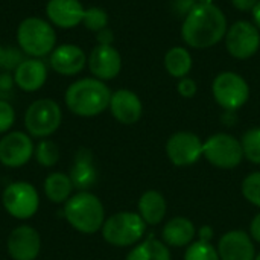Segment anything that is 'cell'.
Segmentation results:
<instances>
[{
    "instance_id": "cell-20",
    "label": "cell",
    "mask_w": 260,
    "mask_h": 260,
    "mask_svg": "<svg viewBox=\"0 0 260 260\" xmlns=\"http://www.w3.org/2000/svg\"><path fill=\"white\" fill-rule=\"evenodd\" d=\"M15 85L27 93L40 90L47 81V66L37 58L23 59L14 70Z\"/></svg>"
},
{
    "instance_id": "cell-10",
    "label": "cell",
    "mask_w": 260,
    "mask_h": 260,
    "mask_svg": "<svg viewBox=\"0 0 260 260\" xmlns=\"http://www.w3.org/2000/svg\"><path fill=\"white\" fill-rule=\"evenodd\" d=\"M225 47L236 59H248L260 47L259 27L247 20L233 23L225 34Z\"/></svg>"
},
{
    "instance_id": "cell-35",
    "label": "cell",
    "mask_w": 260,
    "mask_h": 260,
    "mask_svg": "<svg viewBox=\"0 0 260 260\" xmlns=\"http://www.w3.org/2000/svg\"><path fill=\"white\" fill-rule=\"evenodd\" d=\"M257 3H259V0H232V5L242 12L253 11Z\"/></svg>"
},
{
    "instance_id": "cell-34",
    "label": "cell",
    "mask_w": 260,
    "mask_h": 260,
    "mask_svg": "<svg viewBox=\"0 0 260 260\" xmlns=\"http://www.w3.org/2000/svg\"><path fill=\"white\" fill-rule=\"evenodd\" d=\"M96 40H98V44L101 46H113V41H114V32L108 27L96 32Z\"/></svg>"
},
{
    "instance_id": "cell-21",
    "label": "cell",
    "mask_w": 260,
    "mask_h": 260,
    "mask_svg": "<svg viewBox=\"0 0 260 260\" xmlns=\"http://www.w3.org/2000/svg\"><path fill=\"white\" fill-rule=\"evenodd\" d=\"M197 236V229L195 224L184 218V216H177L168 221L161 230V241L168 247L174 248H183L189 247Z\"/></svg>"
},
{
    "instance_id": "cell-22",
    "label": "cell",
    "mask_w": 260,
    "mask_h": 260,
    "mask_svg": "<svg viewBox=\"0 0 260 260\" xmlns=\"http://www.w3.org/2000/svg\"><path fill=\"white\" fill-rule=\"evenodd\" d=\"M137 210L146 225H158L165 219L168 212L166 198L158 190H146L139 198Z\"/></svg>"
},
{
    "instance_id": "cell-24",
    "label": "cell",
    "mask_w": 260,
    "mask_h": 260,
    "mask_svg": "<svg viewBox=\"0 0 260 260\" xmlns=\"http://www.w3.org/2000/svg\"><path fill=\"white\" fill-rule=\"evenodd\" d=\"M171 250L169 247L155 238H148L140 241L137 245L131 248L126 254L125 260H171Z\"/></svg>"
},
{
    "instance_id": "cell-19",
    "label": "cell",
    "mask_w": 260,
    "mask_h": 260,
    "mask_svg": "<svg viewBox=\"0 0 260 260\" xmlns=\"http://www.w3.org/2000/svg\"><path fill=\"white\" fill-rule=\"evenodd\" d=\"M69 177L72 184L79 192H85L91 189L98 181V171L94 166V158L90 149L79 148L75 154L73 165L70 166Z\"/></svg>"
},
{
    "instance_id": "cell-16",
    "label": "cell",
    "mask_w": 260,
    "mask_h": 260,
    "mask_svg": "<svg viewBox=\"0 0 260 260\" xmlns=\"http://www.w3.org/2000/svg\"><path fill=\"white\" fill-rule=\"evenodd\" d=\"M110 111L113 117L123 125H134L143 114V105L137 93L128 88H120L111 93Z\"/></svg>"
},
{
    "instance_id": "cell-15",
    "label": "cell",
    "mask_w": 260,
    "mask_h": 260,
    "mask_svg": "<svg viewBox=\"0 0 260 260\" xmlns=\"http://www.w3.org/2000/svg\"><path fill=\"white\" fill-rule=\"evenodd\" d=\"M221 260H254L256 248L251 236L244 230H232L221 236L218 242Z\"/></svg>"
},
{
    "instance_id": "cell-38",
    "label": "cell",
    "mask_w": 260,
    "mask_h": 260,
    "mask_svg": "<svg viewBox=\"0 0 260 260\" xmlns=\"http://www.w3.org/2000/svg\"><path fill=\"white\" fill-rule=\"evenodd\" d=\"M14 84V78H11L8 73L0 75V90H11Z\"/></svg>"
},
{
    "instance_id": "cell-3",
    "label": "cell",
    "mask_w": 260,
    "mask_h": 260,
    "mask_svg": "<svg viewBox=\"0 0 260 260\" xmlns=\"http://www.w3.org/2000/svg\"><path fill=\"white\" fill-rule=\"evenodd\" d=\"M64 218L79 233L94 235L102 230L105 209L102 201L91 192H78L64 203Z\"/></svg>"
},
{
    "instance_id": "cell-28",
    "label": "cell",
    "mask_w": 260,
    "mask_h": 260,
    "mask_svg": "<svg viewBox=\"0 0 260 260\" xmlns=\"http://www.w3.org/2000/svg\"><path fill=\"white\" fill-rule=\"evenodd\" d=\"M184 260H221L218 254V248L212 245V242H203L197 241L192 242L186 253Z\"/></svg>"
},
{
    "instance_id": "cell-8",
    "label": "cell",
    "mask_w": 260,
    "mask_h": 260,
    "mask_svg": "<svg viewBox=\"0 0 260 260\" xmlns=\"http://www.w3.org/2000/svg\"><path fill=\"white\" fill-rule=\"evenodd\" d=\"M212 93L224 111H238L250 99V85L241 75L222 72L213 79Z\"/></svg>"
},
{
    "instance_id": "cell-41",
    "label": "cell",
    "mask_w": 260,
    "mask_h": 260,
    "mask_svg": "<svg viewBox=\"0 0 260 260\" xmlns=\"http://www.w3.org/2000/svg\"><path fill=\"white\" fill-rule=\"evenodd\" d=\"M197 3H201V5H212V3H215V0H197Z\"/></svg>"
},
{
    "instance_id": "cell-11",
    "label": "cell",
    "mask_w": 260,
    "mask_h": 260,
    "mask_svg": "<svg viewBox=\"0 0 260 260\" xmlns=\"http://www.w3.org/2000/svg\"><path fill=\"white\" fill-rule=\"evenodd\" d=\"M203 143L195 133L178 131L168 139L166 155L174 166H192L203 157Z\"/></svg>"
},
{
    "instance_id": "cell-36",
    "label": "cell",
    "mask_w": 260,
    "mask_h": 260,
    "mask_svg": "<svg viewBox=\"0 0 260 260\" xmlns=\"http://www.w3.org/2000/svg\"><path fill=\"white\" fill-rule=\"evenodd\" d=\"M250 236L253 241L260 244V212L253 218V221L250 224Z\"/></svg>"
},
{
    "instance_id": "cell-4",
    "label": "cell",
    "mask_w": 260,
    "mask_h": 260,
    "mask_svg": "<svg viewBox=\"0 0 260 260\" xmlns=\"http://www.w3.org/2000/svg\"><path fill=\"white\" fill-rule=\"evenodd\" d=\"M17 43L26 55L41 58L52 53L56 47V34L46 20L27 17L17 27Z\"/></svg>"
},
{
    "instance_id": "cell-13",
    "label": "cell",
    "mask_w": 260,
    "mask_h": 260,
    "mask_svg": "<svg viewBox=\"0 0 260 260\" xmlns=\"http://www.w3.org/2000/svg\"><path fill=\"white\" fill-rule=\"evenodd\" d=\"M6 248L12 260H37L41 251L40 233L30 225H18L9 233Z\"/></svg>"
},
{
    "instance_id": "cell-7",
    "label": "cell",
    "mask_w": 260,
    "mask_h": 260,
    "mask_svg": "<svg viewBox=\"0 0 260 260\" xmlns=\"http://www.w3.org/2000/svg\"><path fill=\"white\" fill-rule=\"evenodd\" d=\"M203 157L219 169H235L245 158L241 140L227 133L210 136L203 143Z\"/></svg>"
},
{
    "instance_id": "cell-27",
    "label": "cell",
    "mask_w": 260,
    "mask_h": 260,
    "mask_svg": "<svg viewBox=\"0 0 260 260\" xmlns=\"http://www.w3.org/2000/svg\"><path fill=\"white\" fill-rule=\"evenodd\" d=\"M244 157L253 165H260V126L244 133L241 139Z\"/></svg>"
},
{
    "instance_id": "cell-29",
    "label": "cell",
    "mask_w": 260,
    "mask_h": 260,
    "mask_svg": "<svg viewBox=\"0 0 260 260\" xmlns=\"http://www.w3.org/2000/svg\"><path fill=\"white\" fill-rule=\"evenodd\" d=\"M82 23L88 30L99 32V30L108 27V14L104 8L91 6V8L85 9Z\"/></svg>"
},
{
    "instance_id": "cell-17",
    "label": "cell",
    "mask_w": 260,
    "mask_h": 260,
    "mask_svg": "<svg viewBox=\"0 0 260 260\" xmlns=\"http://www.w3.org/2000/svg\"><path fill=\"white\" fill-rule=\"evenodd\" d=\"M87 55L85 52L76 46V44H61L53 49L50 53V67L64 76H75L87 64Z\"/></svg>"
},
{
    "instance_id": "cell-39",
    "label": "cell",
    "mask_w": 260,
    "mask_h": 260,
    "mask_svg": "<svg viewBox=\"0 0 260 260\" xmlns=\"http://www.w3.org/2000/svg\"><path fill=\"white\" fill-rule=\"evenodd\" d=\"M236 122H238L236 111H225V113L222 114V123H225V125L232 126V125H233V123H236Z\"/></svg>"
},
{
    "instance_id": "cell-42",
    "label": "cell",
    "mask_w": 260,
    "mask_h": 260,
    "mask_svg": "<svg viewBox=\"0 0 260 260\" xmlns=\"http://www.w3.org/2000/svg\"><path fill=\"white\" fill-rule=\"evenodd\" d=\"M254 260H260V253H259V254H256V257H254Z\"/></svg>"
},
{
    "instance_id": "cell-6",
    "label": "cell",
    "mask_w": 260,
    "mask_h": 260,
    "mask_svg": "<svg viewBox=\"0 0 260 260\" xmlns=\"http://www.w3.org/2000/svg\"><path fill=\"white\" fill-rule=\"evenodd\" d=\"M61 122L62 111L53 99H38L24 113V126L30 137H49L61 126Z\"/></svg>"
},
{
    "instance_id": "cell-23",
    "label": "cell",
    "mask_w": 260,
    "mask_h": 260,
    "mask_svg": "<svg viewBox=\"0 0 260 260\" xmlns=\"http://www.w3.org/2000/svg\"><path fill=\"white\" fill-rule=\"evenodd\" d=\"M44 193L47 200L53 204H64L73 192V184L69 174L64 172H52L44 180Z\"/></svg>"
},
{
    "instance_id": "cell-25",
    "label": "cell",
    "mask_w": 260,
    "mask_h": 260,
    "mask_svg": "<svg viewBox=\"0 0 260 260\" xmlns=\"http://www.w3.org/2000/svg\"><path fill=\"white\" fill-rule=\"evenodd\" d=\"M165 69L172 78H184L192 70V56L186 47L175 46L171 47L165 55Z\"/></svg>"
},
{
    "instance_id": "cell-14",
    "label": "cell",
    "mask_w": 260,
    "mask_h": 260,
    "mask_svg": "<svg viewBox=\"0 0 260 260\" xmlns=\"http://www.w3.org/2000/svg\"><path fill=\"white\" fill-rule=\"evenodd\" d=\"M88 69L96 79L111 81L122 70V56L116 47L98 44L88 56Z\"/></svg>"
},
{
    "instance_id": "cell-2",
    "label": "cell",
    "mask_w": 260,
    "mask_h": 260,
    "mask_svg": "<svg viewBox=\"0 0 260 260\" xmlns=\"http://www.w3.org/2000/svg\"><path fill=\"white\" fill-rule=\"evenodd\" d=\"M111 90L96 78H82L75 81L66 90L64 101L67 108L79 117H94L110 107Z\"/></svg>"
},
{
    "instance_id": "cell-31",
    "label": "cell",
    "mask_w": 260,
    "mask_h": 260,
    "mask_svg": "<svg viewBox=\"0 0 260 260\" xmlns=\"http://www.w3.org/2000/svg\"><path fill=\"white\" fill-rule=\"evenodd\" d=\"M21 61H23L21 50H18L15 47H3V46H0V69H3V70H15Z\"/></svg>"
},
{
    "instance_id": "cell-18",
    "label": "cell",
    "mask_w": 260,
    "mask_h": 260,
    "mask_svg": "<svg viewBox=\"0 0 260 260\" xmlns=\"http://www.w3.org/2000/svg\"><path fill=\"white\" fill-rule=\"evenodd\" d=\"M84 6L79 0H49L46 15L50 23L62 29H72L82 23Z\"/></svg>"
},
{
    "instance_id": "cell-32",
    "label": "cell",
    "mask_w": 260,
    "mask_h": 260,
    "mask_svg": "<svg viewBox=\"0 0 260 260\" xmlns=\"http://www.w3.org/2000/svg\"><path fill=\"white\" fill-rule=\"evenodd\" d=\"M15 122V111L12 105L0 99V134H6Z\"/></svg>"
},
{
    "instance_id": "cell-12",
    "label": "cell",
    "mask_w": 260,
    "mask_h": 260,
    "mask_svg": "<svg viewBox=\"0 0 260 260\" xmlns=\"http://www.w3.org/2000/svg\"><path fill=\"white\" fill-rule=\"evenodd\" d=\"M32 137L21 131L6 133L0 139V163L6 168L17 169L29 163L34 157Z\"/></svg>"
},
{
    "instance_id": "cell-30",
    "label": "cell",
    "mask_w": 260,
    "mask_h": 260,
    "mask_svg": "<svg viewBox=\"0 0 260 260\" xmlns=\"http://www.w3.org/2000/svg\"><path fill=\"white\" fill-rule=\"evenodd\" d=\"M244 198L260 209V171L250 174L248 177L244 178L242 186H241Z\"/></svg>"
},
{
    "instance_id": "cell-37",
    "label": "cell",
    "mask_w": 260,
    "mask_h": 260,
    "mask_svg": "<svg viewBox=\"0 0 260 260\" xmlns=\"http://www.w3.org/2000/svg\"><path fill=\"white\" fill-rule=\"evenodd\" d=\"M197 235H198V241L212 242L215 232H213V229H212L210 225H203V227H200V230L197 232Z\"/></svg>"
},
{
    "instance_id": "cell-5",
    "label": "cell",
    "mask_w": 260,
    "mask_h": 260,
    "mask_svg": "<svg viewBox=\"0 0 260 260\" xmlns=\"http://www.w3.org/2000/svg\"><path fill=\"white\" fill-rule=\"evenodd\" d=\"M101 232L104 241L113 247H134L143 239L146 222L136 212H119L105 219Z\"/></svg>"
},
{
    "instance_id": "cell-40",
    "label": "cell",
    "mask_w": 260,
    "mask_h": 260,
    "mask_svg": "<svg viewBox=\"0 0 260 260\" xmlns=\"http://www.w3.org/2000/svg\"><path fill=\"white\" fill-rule=\"evenodd\" d=\"M251 14H253V21H254V24L259 27V30H260V0H259V3L254 6V9L251 11Z\"/></svg>"
},
{
    "instance_id": "cell-33",
    "label": "cell",
    "mask_w": 260,
    "mask_h": 260,
    "mask_svg": "<svg viewBox=\"0 0 260 260\" xmlns=\"http://www.w3.org/2000/svg\"><path fill=\"white\" fill-rule=\"evenodd\" d=\"M177 90L180 93V96L186 98V99H190L197 94L198 91V85H197V81L189 78V76H184L178 81V85H177Z\"/></svg>"
},
{
    "instance_id": "cell-1",
    "label": "cell",
    "mask_w": 260,
    "mask_h": 260,
    "mask_svg": "<svg viewBox=\"0 0 260 260\" xmlns=\"http://www.w3.org/2000/svg\"><path fill=\"white\" fill-rule=\"evenodd\" d=\"M227 29V17L221 8L215 3H197L184 17L181 38L189 47L207 49L225 38Z\"/></svg>"
},
{
    "instance_id": "cell-26",
    "label": "cell",
    "mask_w": 260,
    "mask_h": 260,
    "mask_svg": "<svg viewBox=\"0 0 260 260\" xmlns=\"http://www.w3.org/2000/svg\"><path fill=\"white\" fill-rule=\"evenodd\" d=\"M35 160L40 166L43 168H52L58 163L59 160V148L53 140L49 139H41L34 151Z\"/></svg>"
},
{
    "instance_id": "cell-9",
    "label": "cell",
    "mask_w": 260,
    "mask_h": 260,
    "mask_svg": "<svg viewBox=\"0 0 260 260\" xmlns=\"http://www.w3.org/2000/svg\"><path fill=\"white\" fill-rule=\"evenodd\" d=\"M3 209L15 219L32 218L40 207V195L27 181H15L5 187L2 193Z\"/></svg>"
}]
</instances>
